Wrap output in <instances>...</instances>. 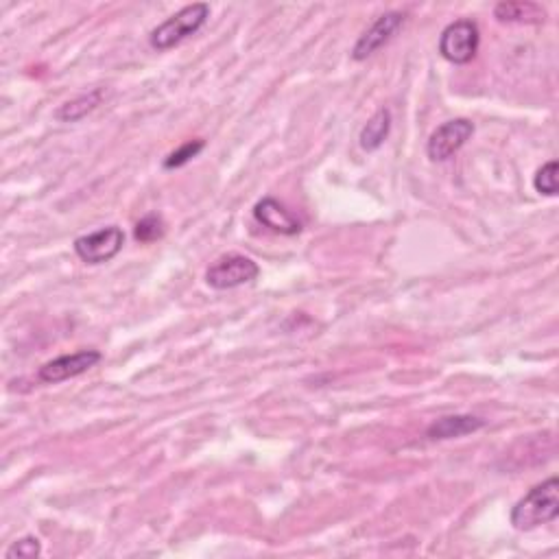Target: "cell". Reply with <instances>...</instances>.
<instances>
[{"label":"cell","mask_w":559,"mask_h":559,"mask_svg":"<svg viewBox=\"0 0 559 559\" xmlns=\"http://www.w3.org/2000/svg\"><path fill=\"white\" fill-rule=\"evenodd\" d=\"M559 516V481L557 477L535 485L511 509V525L516 531H531L549 525Z\"/></svg>","instance_id":"cell-1"},{"label":"cell","mask_w":559,"mask_h":559,"mask_svg":"<svg viewBox=\"0 0 559 559\" xmlns=\"http://www.w3.org/2000/svg\"><path fill=\"white\" fill-rule=\"evenodd\" d=\"M208 18H210L208 3L188 5L153 29L149 35V44L156 51L175 49L177 44H182L184 40L190 38V35H195L201 27H204Z\"/></svg>","instance_id":"cell-2"},{"label":"cell","mask_w":559,"mask_h":559,"mask_svg":"<svg viewBox=\"0 0 559 559\" xmlns=\"http://www.w3.org/2000/svg\"><path fill=\"white\" fill-rule=\"evenodd\" d=\"M481 44V31L474 20H455L442 31L439 38V53L446 62L455 66L470 64L479 53Z\"/></svg>","instance_id":"cell-3"},{"label":"cell","mask_w":559,"mask_h":559,"mask_svg":"<svg viewBox=\"0 0 559 559\" xmlns=\"http://www.w3.org/2000/svg\"><path fill=\"white\" fill-rule=\"evenodd\" d=\"M260 276V267L256 260L243 254H225L214 260L206 271L208 287L217 291L239 289L243 284H252Z\"/></svg>","instance_id":"cell-4"},{"label":"cell","mask_w":559,"mask_h":559,"mask_svg":"<svg viewBox=\"0 0 559 559\" xmlns=\"http://www.w3.org/2000/svg\"><path fill=\"white\" fill-rule=\"evenodd\" d=\"M125 245V234L118 225H107L97 232L83 234L75 239V254L86 265H103L118 256Z\"/></svg>","instance_id":"cell-5"},{"label":"cell","mask_w":559,"mask_h":559,"mask_svg":"<svg viewBox=\"0 0 559 559\" xmlns=\"http://www.w3.org/2000/svg\"><path fill=\"white\" fill-rule=\"evenodd\" d=\"M474 134V125L468 118H455L439 125L426 142V156L433 162H446L455 156V153L466 145Z\"/></svg>","instance_id":"cell-6"},{"label":"cell","mask_w":559,"mask_h":559,"mask_svg":"<svg viewBox=\"0 0 559 559\" xmlns=\"http://www.w3.org/2000/svg\"><path fill=\"white\" fill-rule=\"evenodd\" d=\"M101 359H103V354L97 350H79L73 354L57 356V359L44 363L40 367L38 378H40V383L59 385V383H64V380L86 374L88 370H92L94 365H99Z\"/></svg>","instance_id":"cell-7"},{"label":"cell","mask_w":559,"mask_h":559,"mask_svg":"<svg viewBox=\"0 0 559 559\" xmlns=\"http://www.w3.org/2000/svg\"><path fill=\"white\" fill-rule=\"evenodd\" d=\"M402 25H404V14H400V11H385L383 16H378L372 22V27L361 35L359 42L354 44L352 49L354 62H365L367 57L378 53L385 44L394 40V35L400 31Z\"/></svg>","instance_id":"cell-8"},{"label":"cell","mask_w":559,"mask_h":559,"mask_svg":"<svg viewBox=\"0 0 559 559\" xmlns=\"http://www.w3.org/2000/svg\"><path fill=\"white\" fill-rule=\"evenodd\" d=\"M254 219L260 225H265L267 230L282 234V236H295V234H300L304 228L302 221L297 219L287 206L280 204V201L273 197H265L258 201V204L254 206Z\"/></svg>","instance_id":"cell-9"},{"label":"cell","mask_w":559,"mask_h":559,"mask_svg":"<svg viewBox=\"0 0 559 559\" xmlns=\"http://www.w3.org/2000/svg\"><path fill=\"white\" fill-rule=\"evenodd\" d=\"M483 426L485 420L477 418V415H448V418H442L428 426L426 437L435 439V442L437 439H457L477 433Z\"/></svg>","instance_id":"cell-10"},{"label":"cell","mask_w":559,"mask_h":559,"mask_svg":"<svg viewBox=\"0 0 559 559\" xmlns=\"http://www.w3.org/2000/svg\"><path fill=\"white\" fill-rule=\"evenodd\" d=\"M103 101V90L101 88H94L86 94H79V97L66 101L59 110L55 112V118L62 123H77L83 121L90 112L97 110Z\"/></svg>","instance_id":"cell-11"},{"label":"cell","mask_w":559,"mask_h":559,"mask_svg":"<svg viewBox=\"0 0 559 559\" xmlns=\"http://www.w3.org/2000/svg\"><path fill=\"white\" fill-rule=\"evenodd\" d=\"M389 132H391V112L387 110V107H380V110L361 129V136H359L361 149L367 153L378 151L385 145Z\"/></svg>","instance_id":"cell-12"},{"label":"cell","mask_w":559,"mask_h":559,"mask_svg":"<svg viewBox=\"0 0 559 559\" xmlns=\"http://www.w3.org/2000/svg\"><path fill=\"white\" fill-rule=\"evenodd\" d=\"M498 22H542L546 11L533 3H498L494 9Z\"/></svg>","instance_id":"cell-13"},{"label":"cell","mask_w":559,"mask_h":559,"mask_svg":"<svg viewBox=\"0 0 559 559\" xmlns=\"http://www.w3.org/2000/svg\"><path fill=\"white\" fill-rule=\"evenodd\" d=\"M206 149V140H201V138H197V140H188L186 145H182L180 149H175L169 158L164 160V169H169V171H173V169H180V166H184V164H188L190 160L193 158H197L201 151Z\"/></svg>","instance_id":"cell-14"},{"label":"cell","mask_w":559,"mask_h":559,"mask_svg":"<svg viewBox=\"0 0 559 559\" xmlns=\"http://www.w3.org/2000/svg\"><path fill=\"white\" fill-rule=\"evenodd\" d=\"M164 236V221L158 214H147L142 217L134 228V239L138 243H153Z\"/></svg>","instance_id":"cell-15"},{"label":"cell","mask_w":559,"mask_h":559,"mask_svg":"<svg viewBox=\"0 0 559 559\" xmlns=\"http://www.w3.org/2000/svg\"><path fill=\"white\" fill-rule=\"evenodd\" d=\"M557 173H559V166L555 160L546 162L542 169H538L533 177V188L538 190L540 195L546 197H555L557 195Z\"/></svg>","instance_id":"cell-16"},{"label":"cell","mask_w":559,"mask_h":559,"mask_svg":"<svg viewBox=\"0 0 559 559\" xmlns=\"http://www.w3.org/2000/svg\"><path fill=\"white\" fill-rule=\"evenodd\" d=\"M42 555V544L38 538H33V535H27V538H22L18 542H14L7 549L5 557L7 559H35Z\"/></svg>","instance_id":"cell-17"}]
</instances>
